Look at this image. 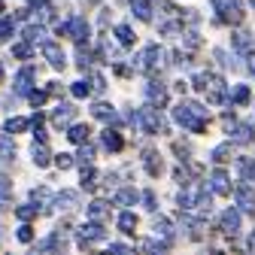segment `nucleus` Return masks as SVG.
I'll list each match as a JSON object with an SVG mask.
<instances>
[{"label": "nucleus", "instance_id": "49530a36", "mask_svg": "<svg viewBox=\"0 0 255 255\" xmlns=\"http://www.w3.org/2000/svg\"><path fill=\"white\" fill-rule=\"evenodd\" d=\"M158 30H161V34H179L182 27L176 21H161V24H158Z\"/></svg>", "mask_w": 255, "mask_h": 255}, {"label": "nucleus", "instance_id": "bb28decb", "mask_svg": "<svg viewBox=\"0 0 255 255\" xmlns=\"http://www.w3.org/2000/svg\"><path fill=\"white\" fill-rule=\"evenodd\" d=\"M143 164H146V173H149V176H158V173H161V158H158L155 152H146V161H143Z\"/></svg>", "mask_w": 255, "mask_h": 255}, {"label": "nucleus", "instance_id": "0eeeda50", "mask_svg": "<svg viewBox=\"0 0 255 255\" xmlns=\"http://www.w3.org/2000/svg\"><path fill=\"white\" fill-rule=\"evenodd\" d=\"M234 201H237V207L240 210H246V213H255V185L252 182H240V185H234Z\"/></svg>", "mask_w": 255, "mask_h": 255}, {"label": "nucleus", "instance_id": "f03ea898", "mask_svg": "<svg viewBox=\"0 0 255 255\" xmlns=\"http://www.w3.org/2000/svg\"><path fill=\"white\" fill-rule=\"evenodd\" d=\"M131 125H137L143 134H161L164 131V122H161L155 107H143V110L131 113Z\"/></svg>", "mask_w": 255, "mask_h": 255}, {"label": "nucleus", "instance_id": "6ab92c4d", "mask_svg": "<svg viewBox=\"0 0 255 255\" xmlns=\"http://www.w3.org/2000/svg\"><path fill=\"white\" fill-rule=\"evenodd\" d=\"M15 158V143L6 131H0V161H12Z\"/></svg>", "mask_w": 255, "mask_h": 255}, {"label": "nucleus", "instance_id": "473e14b6", "mask_svg": "<svg viewBox=\"0 0 255 255\" xmlns=\"http://www.w3.org/2000/svg\"><path fill=\"white\" fill-rule=\"evenodd\" d=\"M12 34H15V21H12V18H3V15H0V43H6Z\"/></svg>", "mask_w": 255, "mask_h": 255}, {"label": "nucleus", "instance_id": "2eb2a0df", "mask_svg": "<svg viewBox=\"0 0 255 255\" xmlns=\"http://www.w3.org/2000/svg\"><path fill=\"white\" fill-rule=\"evenodd\" d=\"M140 201V191L137 188H119L116 195H113V204H119V207H134Z\"/></svg>", "mask_w": 255, "mask_h": 255}, {"label": "nucleus", "instance_id": "4be33fe9", "mask_svg": "<svg viewBox=\"0 0 255 255\" xmlns=\"http://www.w3.org/2000/svg\"><path fill=\"white\" fill-rule=\"evenodd\" d=\"M101 143H104V149H110V152H119L125 143H122V137H119V131H104V137H101Z\"/></svg>", "mask_w": 255, "mask_h": 255}, {"label": "nucleus", "instance_id": "c9c22d12", "mask_svg": "<svg viewBox=\"0 0 255 255\" xmlns=\"http://www.w3.org/2000/svg\"><path fill=\"white\" fill-rule=\"evenodd\" d=\"M43 37H46L43 24H30V27L24 30V40H27V43H37V40H43Z\"/></svg>", "mask_w": 255, "mask_h": 255}, {"label": "nucleus", "instance_id": "79ce46f5", "mask_svg": "<svg viewBox=\"0 0 255 255\" xmlns=\"http://www.w3.org/2000/svg\"><path fill=\"white\" fill-rule=\"evenodd\" d=\"M55 164H58L61 170H67V167H73V155H67V152H61V155H55Z\"/></svg>", "mask_w": 255, "mask_h": 255}, {"label": "nucleus", "instance_id": "20e7f679", "mask_svg": "<svg viewBox=\"0 0 255 255\" xmlns=\"http://www.w3.org/2000/svg\"><path fill=\"white\" fill-rule=\"evenodd\" d=\"M107 237V231H104V225H101V222L98 219H91V222H85V225L76 231V243L82 246V249H88L94 240H104Z\"/></svg>", "mask_w": 255, "mask_h": 255}, {"label": "nucleus", "instance_id": "603ef678", "mask_svg": "<svg viewBox=\"0 0 255 255\" xmlns=\"http://www.w3.org/2000/svg\"><path fill=\"white\" fill-rule=\"evenodd\" d=\"M246 61H249V70H252V76H255V52H249Z\"/></svg>", "mask_w": 255, "mask_h": 255}, {"label": "nucleus", "instance_id": "37998d69", "mask_svg": "<svg viewBox=\"0 0 255 255\" xmlns=\"http://www.w3.org/2000/svg\"><path fill=\"white\" fill-rule=\"evenodd\" d=\"M18 240H21V243H30V240H34V228H30L27 222H21V228H18Z\"/></svg>", "mask_w": 255, "mask_h": 255}, {"label": "nucleus", "instance_id": "7c9ffc66", "mask_svg": "<svg viewBox=\"0 0 255 255\" xmlns=\"http://www.w3.org/2000/svg\"><path fill=\"white\" fill-rule=\"evenodd\" d=\"M210 158H213L216 164H222V161H228V158H231V143H222V146H216V149L210 152Z\"/></svg>", "mask_w": 255, "mask_h": 255}, {"label": "nucleus", "instance_id": "de8ad7c7", "mask_svg": "<svg viewBox=\"0 0 255 255\" xmlns=\"http://www.w3.org/2000/svg\"><path fill=\"white\" fill-rule=\"evenodd\" d=\"M91 158H94V149L82 143V149H79V161H82V164H91Z\"/></svg>", "mask_w": 255, "mask_h": 255}, {"label": "nucleus", "instance_id": "72a5a7b5", "mask_svg": "<svg viewBox=\"0 0 255 255\" xmlns=\"http://www.w3.org/2000/svg\"><path fill=\"white\" fill-rule=\"evenodd\" d=\"M27 125H30L27 119H6V125H3V131H6V134H21L24 128H27Z\"/></svg>", "mask_w": 255, "mask_h": 255}, {"label": "nucleus", "instance_id": "b1692460", "mask_svg": "<svg viewBox=\"0 0 255 255\" xmlns=\"http://www.w3.org/2000/svg\"><path fill=\"white\" fill-rule=\"evenodd\" d=\"M119 228H122V234H134L137 231V216L134 213H122L119 216Z\"/></svg>", "mask_w": 255, "mask_h": 255}, {"label": "nucleus", "instance_id": "f8f14e48", "mask_svg": "<svg viewBox=\"0 0 255 255\" xmlns=\"http://www.w3.org/2000/svg\"><path fill=\"white\" fill-rule=\"evenodd\" d=\"M67 34L76 40V43H82V40H88V21L82 18V15H73L70 21H67Z\"/></svg>", "mask_w": 255, "mask_h": 255}, {"label": "nucleus", "instance_id": "ea45409f", "mask_svg": "<svg viewBox=\"0 0 255 255\" xmlns=\"http://www.w3.org/2000/svg\"><path fill=\"white\" fill-rule=\"evenodd\" d=\"M30 198H34V201H40V204H46V207H49V201H52L49 188H34V191H30Z\"/></svg>", "mask_w": 255, "mask_h": 255}, {"label": "nucleus", "instance_id": "e433bc0d", "mask_svg": "<svg viewBox=\"0 0 255 255\" xmlns=\"http://www.w3.org/2000/svg\"><path fill=\"white\" fill-rule=\"evenodd\" d=\"M94 179H98L94 167H91V164H85V167H82V188H94V185H98Z\"/></svg>", "mask_w": 255, "mask_h": 255}, {"label": "nucleus", "instance_id": "a18cd8bd", "mask_svg": "<svg viewBox=\"0 0 255 255\" xmlns=\"http://www.w3.org/2000/svg\"><path fill=\"white\" fill-rule=\"evenodd\" d=\"M155 234L170 237V222H167V219H155Z\"/></svg>", "mask_w": 255, "mask_h": 255}, {"label": "nucleus", "instance_id": "412c9836", "mask_svg": "<svg viewBox=\"0 0 255 255\" xmlns=\"http://www.w3.org/2000/svg\"><path fill=\"white\" fill-rule=\"evenodd\" d=\"M228 101H231L234 107L249 104V85H234V91H228Z\"/></svg>", "mask_w": 255, "mask_h": 255}, {"label": "nucleus", "instance_id": "423d86ee", "mask_svg": "<svg viewBox=\"0 0 255 255\" xmlns=\"http://www.w3.org/2000/svg\"><path fill=\"white\" fill-rule=\"evenodd\" d=\"M161 58H164V52L158 49V46H146V49L140 52V58H137V67H140L143 73H155L158 67H161Z\"/></svg>", "mask_w": 255, "mask_h": 255}, {"label": "nucleus", "instance_id": "6e6552de", "mask_svg": "<svg viewBox=\"0 0 255 255\" xmlns=\"http://www.w3.org/2000/svg\"><path fill=\"white\" fill-rule=\"evenodd\" d=\"M204 91H207V101L210 104H228V85H225L222 76H210Z\"/></svg>", "mask_w": 255, "mask_h": 255}, {"label": "nucleus", "instance_id": "864d4df0", "mask_svg": "<svg viewBox=\"0 0 255 255\" xmlns=\"http://www.w3.org/2000/svg\"><path fill=\"white\" fill-rule=\"evenodd\" d=\"M91 88H94V91H104V79H101V76H94V85H91Z\"/></svg>", "mask_w": 255, "mask_h": 255}, {"label": "nucleus", "instance_id": "bf43d9fd", "mask_svg": "<svg viewBox=\"0 0 255 255\" xmlns=\"http://www.w3.org/2000/svg\"><path fill=\"white\" fill-rule=\"evenodd\" d=\"M91 3H101V0H91Z\"/></svg>", "mask_w": 255, "mask_h": 255}, {"label": "nucleus", "instance_id": "c756f323", "mask_svg": "<svg viewBox=\"0 0 255 255\" xmlns=\"http://www.w3.org/2000/svg\"><path fill=\"white\" fill-rule=\"evenodd\" d=\"M107 207H110L107 201H91V204H88V219H98V222H101V219L107 216Z\"/></svg>", "mask_w": 255, "mask_h": 255}, {"label": "nucleus", "instance_id": "cd10ccee", "mask_svg": "<svg viewBox=\"0 0 255 255\" xmlns=\"http://www.w3.org/2000/svg\"><path fill=\"white\" fill-rule=\"evenodd\" d=\"M9 195H12V182L6 176H0V210L9 207Z\"/></svg>", "mask_w": 255, "mask_h": 255}, {"label": "nucleus", "instance_id": "13d9d810", "mask_svg": "<svg viewBox=\"0 0 255 255\" xmlns=\"http://www.w3.org/2000/svg\"><path fill=\"white\" fill-rule=\"evenodd\" d=\"M249 3H252V9H255V0H249Z\"/></svg>", "mask_w": 255, "mask_h": 255}, {"label": "nucleus", "instance_id": "7ed1b4c3", "mask_svg": "<svg viewBox=\"0 0 255 255\" xmlns=\"http://www.w3.org/2000/svg\"><path fill=\"white\" fill-rule=\"evenodd\" d=\"M213 9L219 12V21H225V24L243 21V0H213Z\"/></svg>", "mask_w": 255, "mask_h": 255}, {"label": "nucleus", "instance_id": "a211bd4d", "mask_svg": "<svg viewBox=\"0 0 255 255\" xmlns=\"http://www.w3.org/2000/svg\"><path fill=\"white\" fill-rule=\"evenodd\" d=\"M55 207L58 210H76L79 207V195L76 191H61V195H55Z\"/></svg>", "mask_w": 255, "mask_h": 255}, {"label": "nucleus", "instance_id": "f704fd0d", "mask_svg": "<svg viewBox=\"0 0 255 255\" xmlns=\"http://www.w3.org/2000/svg\"><path fill=\"white\" fill-rule=\"evenodd\" d=\"M15 216H18V222H30V219H37V207L21 204V207H15Z\"/></svg>", "mask_w": 255, "mask_h": 255}, {"label": "nucleus", "instance_id": "a878e982", "mask_svg": "<svg viewBox=\"0 0 255 255\" xmlns=\"http://www.w3.org/2000/svg\"><path fill=\"white\" fill-rule=\"evenodd\" d=\"M91 116H94V119H110V122H113V119H116V110H113V104H94V107H91Z\"/></svg>", "mask_w": 255, "mask_h": 255}, {"label": "nucleus", "instance_id": "9d476101", "mask_svg": "<svg viewBox=\"0 0 255 255\" xmlns=\"http://www.w3.org/2000/svg\"><path fill=\"white\" fill-rule=\"evenodd\" d=\"M210 188L216 191V195H231V176L225 167H216L210 173Z\"/></svg>", "mask_w": 255, "mask_h": 255}, {"label": "nucleus", "instance_id": "4c0bfd02", "mask_svg": "<svg viewBox=\"0 0 255 255\" xmlns=\"http://www.w3.org/2000/svg\"><path fill=\"white\" fill-rule=\"evenodd\" d=\"M73 98H88L91 94V85H88V79H79V82H73Z\"/></svg>", "mask_w": 255, "mask_h": 255}, {"label": "nucleus", "instance_id": "4468645a", "mask_svg": "<svg viewBox=\"0 0 255 255\" xmlns=\"http://www.w3.org/2000/svg\"><path fill=\"white\" fill-rule=\"evenodd\" d=\"M30 158H34V164H37V167H46V164L52 161V155H49V146H46V140H37L34 146H30Z\"/></svg>", "mask_w": 255, "mask_h": 255}, {"label": "nucleus", "instance_id": "9b49d317", "mask_svg": "<svg viewBox=\"0 0 255 255\" xmlns=\"http://www.w3.org/2000/svg\"><path fill=\"white\" fill-rule=\"evenodd\" d=\"M222 231H225L228 237H237V234H240V213H237L234 207L222 213Z\"/></svg>", "mask_w": 255, "mask_h": 255}, {"label": "nucleus", "instance_id": "5fc2aeb1", "mask_svg": "<svg viewBox=\"0 0 255 255\" xmlns=\"http://www.w3.org/2000/svg\"><path fill=\"white\" fill-rule=\"evenodd\" d=\"M249 249H255V234H252V237H249Z\"/></svg>", "mask_w": 255, "mask_h": 255}, {"label": "nucleus", "instance_id": "2f4dec72", "mask_svg": "<svg viewBox=\"0 0 255 255\" xmlns=\"http://www.w3.org/2000/svg\"><path fill=\"white\" fill-rule=\"evenodd\" d=\"M237 164H240V173H243V179L255 185V161H249V158H240Z\"/></svg>", "mask_w": 255, "mask_h": 255}, {"label": "nucleus", "instance_id": "f3484780", "mask_svg": "<svg viewBox=\"0 0 255 255\" xmlns=\"http://www.w3.org/2000/svg\"><path fill=\"white\" fill-rule=\"evenodd\" d=\"M146 94H149V101H152V104L161 107V104H164V98H167V88H164V82H161V79H152V82H149V88H146Z\"/></svg>", "mask_w": 255, "mask_h": 255}, {"label": "nucleus", "instance_id": "8fccbe9b", "mask_svg": "<svg viewBox=\"0 0 255 255\" xmlns=\"http://www.w3.org/2000/svg\"><path fill=\"white\" fill-rule=\"evenodd\" d=\"M170 58H173L170 64H176V67H182V64H185V55L182 52H170Z\"/></svg>", "mask_w": 255, "mask_h": 255}, {"label": "nucleus", "instance_id": "3c124183", "mask_svg": "<svg viewBox=\"0 0 255 255\" xmlns=\"http://www.w3.org/2000/svg\"><path fill=\"white\" fill-rule=\"evenodd\" d=\"M113 252H131V246H125V243H110Z\"/></svg>", "mask_w": 255, "mask_h": 255}, {"label": "nucleus", "instance_id": "c03bdc74", "mask_svg": "<svg viewBox=\"0 0 255 255\" xmlns=\"http://www.w3.org/2000/svg\"><path fill=\"white\" fill-rule=\"evenodd\" d=\"M27 101H30V104H34V107H40V104H46V91H34V88H30V91H27Z\"/></svg>", "mask_w": 255, "mask_h": 255}, {"label": "nucleus", "instance_id": "6e6d98bb", "mask_svg": "<svg viewBox=\"0 0 255 255\" xmlns=\"http://www.w3.org/2000/svg\"><path fill=\"white\" fill-rule=\"evenodd\" d=\"M0 82H3V64H0Z\"/></svg>", "mask_w": 255, "mask_h": 255}, {"label": "nucleus", "instance_id": "5701e85b", "mask_svg": "<svg viewBox=\"0 0 255 255\" xmlns=\"http://www.w3.org/2000/svg\"><path fill=\"white\" fill-rule=\"evenodd\" d=\"M116 37L122 46H134V27L131 24H116Z\"/></svg>", "mask_w": 255, "mask_h": 255}, {"label": "nucleus", "instance_id": "393cba45", "mask_svg": "<svg viewBox=\"0 0 255 255\" xmlns=\"http://www.w3.org/2000/svg\"><path fill=\"white\" fill-rule=\"evenodd\" d=\"M234 49L240 52V55H249L252 52V40H249V34H243V30H240V34H234Z\"/></svg>", "mask_w": 255, "mask_h": 255}, {"label": "nucleus", "instance_id": "a19ab883", "mask_svg": "<svg viewBox=\"0 0 255 255\" xmlns=\"http://www.w3.org/2000/svg\"><path fill=\"white\" fill-rule=\"evenodd\" d=\"M12 55H15V58H30V55H34V49H30L27 43H15V46H12Z\"/></svg>", "mask_w": 255, "mask_h": 255}, {"label": "nucleus", "instance_id": "09e8293b", "mask_svg": "<svg viewBox=\"0 0 255 255\" xmlns=\"http://www.w3.org/2000/svg\"><path fill=\"white\" fill-rule=\"evenodd\" d=\"M207 79H210V73H195V79H191V82H195V88H207Z\"/></svg>", "mask_w": 255, "mask_h": 255}, {"label": "nucleus", "instance_id": "39448f33", "mask_svg": "<svg viewBox=\"0 0 255 255\" xmlns=\"http://www.w3.org/2000/svg\"><path fill=\"white\" fill-rule=\"evenodd\" d=\"M225 128H228V134H231V143L246 146V143H252V140H255V128H252V125H246V122L225 119Z\"/></svg>", "mask_w": 255, "mask_h": 255}, {"label": "nucleus", "instance_id": "dca6fc26", "mask_svg": "<svg viewBox=\"0 0 255 255\" xmlns=\"http://www.w3.org/2000/svg\"><path fill=\"white\" fill-rule=\"evenodd\" d=\"M30 85H34V70H30V67H24V70L15 76V94H18V98H27Z\"/></svg>", "mask_w": 255, "mask_h": 255}, {"label": "nucleus", "instance_id": "1a4fd4ad", "mask_svg": "<svg viewBox=\"0 0 255 255\" xmlns=\"http://www.w3.org/2000/svg\"><path fill=\"white\" fill-rule=\"evenodd\" d=\"M43 58L52 64L55 70H64L67 67V55H64V49L58 43H43Z\"/></svg>", "mask_w": 255, "mask_h": 255}, {"label": "nucleus", "instance_id": "4d7b16f0", "mask_svg": "<svg viewBox=\"0 0 255 255\" xmlns=\"http://www.w3.org/2000/svg\"><path fill=\"white\" fill-rule=\"evenodd\" d=\"M0 15H3V0H0Z\"/></svg>", "mask_w": 255, "mask_h": 255}, {"label": "nucleus", "instance_id": "c85d7f7f", "mask_svg": "<svg viewBox=\"0 0 255 255\" xmlns=\"http://www.w3.org/2000/svg\"><path fill=\"white\" fill-rule=\"evenodd\" d=\"M88 134H91V131H88V125H73V128H70V134H67V137H70L73 143H79V146H82V143L88 140Z\"/></svg>", "mask_w": 255, "mask_h": 255}, {"label": "nucleus", "instance_id": "f257e3e1", "mask_svg": "<svg viewBox=\"0 0 255 255\" xmlns=\"http://www.w3.org/2000/svg\"><path fill=\"white\" fill-rule=\"evenodd\" d=\"M173 119H176V125H182L191 134H204L207 131V110L198 101H179L176 110H173Z\"/></svg>", "mask_w": 255, "mask_h": 255}, {"label": "nucleus", "instance_id": "58836bf2", "mask_svg": "<svg viewBox=\"0 0 255 255\" xmlns=\"http://www.w3.org/2000/svg\"><path fill=\"white\" fill-rule=\"evenodd\" d=\"M140 201L146 204V210H149V213H155V210H158V201H155V191H143V195H140Z\"/></svg>", "mask_w": 255, "mask_h": 255}, {"label": "nucleus", "instance_id": "aec40b11", "mask_svg": "<svg viewBox=\"0 0 255 255\" xmlns=\"http://www.w3.org/2000/svg\"><path fill=\"white\" fill-rule=\"evenodd\" d=\"M131 9H134V15L140 18V21H152V0H131Z\"/></svg>", "mask_w": 255, "mask_h": 255}, {"label": "nucleus", "instance_id": "ddd939ff", "mask_svg": "<svg viewBox=\"0 0 255 255\" xmlns=\"http://www.w3.org/2000/svg\"><path fill=\"white\" fill-rule=\"evenodd\" d=\"M73 116H76V110H73L70 104H58L55 113H52V122H55V128H67Z\"/></svg>", "mask_w": 255, "mask_h": 255}]
</instances>
